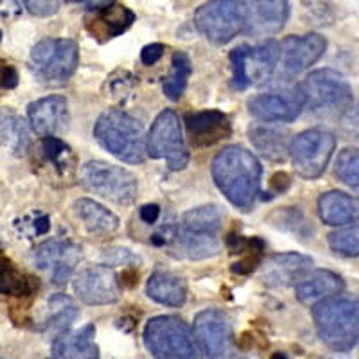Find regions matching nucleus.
<instances>
[{"mask_svg":"<svg viewBox=\"0 0 359 359\" xmlns=\"http://www.w3.org/2000/svg\"><path fill=\"white\" fill-rule=\"evenodd\" d=\"M343 290H345V280L329 269L309 271L294 287L298 302L306 304V306H313V304H318L327 298L338 297Z\"/></svg>","mask_w":359,"mask_h":359,"instance_id":"4be33fe9","label":"nucleus"},{"mask_svg":"<svg viewBox=\"0 0 359 359\" xmlns=\"http://www.w3.org/2000/svg\"><path fill=\"white\" fill-rule=\"evenodd\" d=\"M147 297L168 307L184 306L187 300V286L184 278L171 271H155L146 286Z\"/></svg>","mask_w":359,"mask_h":359,"instance_id":"393cba45","label":"nucleus"},{"mask_svg":"<svg viewBox=\"0 0 359 359\" xmlns=\"http://www.w3.org/2000/svg\"><path fill=\"white\" fill-rule=\"evenodd\" d=\"M25 8L33 17H53L60 9V0H25Z\"/></svg>","mask_w":359,"mask_h":359,"instance_id":"e433bc0d","label":"nucleus"},{"mask_svg":"<svg viewBox=\"0 0 359 359\" xmlns=\"http://www.w3.org/2000/svg\"><path fill=\"white\" fill-rule=\"evenodd\" d=\"M302 6L311 17L318 20V24H332L336 18L331 0H302Z\"/></svg>","mask_w":359,"mask_h":359,"instance_id":"f704fd0d","label":"nucleus"},{"mask_svg":"<svg viewBox=\"0 0 359 359\" xmlns=\"http://www.w3.org/2000/svg\"><path fill=\"white\" fill-rule=\"evenodd\" d=\"M33 290L34 286L31 284V278L25 277L6 259L0 261V293L11 294V297H25L33 293Z\"/></svg>","mask_w":359,"mask_h":359,"instance_id":"7c9ffc66","label":"nucleus"},{"mask_svg":"<svg viewBox=\"0 0 359 359\" xmlns=\"http://www.w3.org/2000/svg\"><path fill=\"white\" fill-rule=\"evenodd\" d=\"M83 257L81 246L62 239H49L34 250V262L50 275L56 286H63Z\"/></svg>","mask_w":359,"mask_h":359,"instance_id":"dca6fc26","label":"nucleus"},{"mask_svg":"<svg viewBox=\"0 0 359 359\" xmlns=\"http://www.w3.org/2000/svg\"><path fill=\"white\" fill-rule=\"evenodd\" d=\"M79 63V47L70 38H47L31 50V65L38 78L50 86H62L72 78Z\"/></svg>","mask_w":359,"mask_h":359,"instance_id":"423d86ee","label":"nucleus"},{"mask_svg":"<svg viewBox=\"0 0 359 359\" xmlns=\"http://www.w3.org/2000/svg\"><path fill=\"white\" fill-rule=\"evenodd\" d=\"M192 74L191 60L185 53H175L171 62V72L163 79V94L171 101H178L185 92L189 78Z\"/></svg>","mask_w":359,"mask_h":359,"instance_id":"c85d7f7f","label":"nucleus"},{"mask_svg":"<svg viewBox=\"0 0 359 359\" xmlns=\"http://www.w3.org/2000/svg\"><path fill=\"white\" fill-rule=\"evenodd\" d=\"M212 178L233 207L250 210L261 189L262 165L246 147L229 146L212 160Z\"/></svg>","mask_w":359,"mask_h":359,"instance_id":"f257e3e1","label":"nucleus"},{"mask_svg":"<svg viewBox=\"0 0 359 359\" xmlns=\"http://www.w3.org/2000/svg\"><path fill=\"white\" fill-rule=\"evenodd\" d=\"M146 147L147 155L155 160H165L172 171H182L187 168L191 156L176 111L163 110L158 114L147 135Z\"/></svg>","mask_w":359,"mask_h":359,"instance_id":"f8f14e48","label":"nucleus"},{"mask_svg":"<svg viewBox=\"0 0 359 359\" xmlns=\"http://www.w3.org/2000/svg\"><path fill=\"white\" fill-rule=\"evenodd\" d=\"M95 327L92 323L81 327L78 331L62 332L54 338V359H99L97 345L94 341Z\"/></svg>","mask_w":359,"mask_h":359,"instance_id":"5701e85b","label":"nucleus"},{"mask_svg":"<svg viewBox=\"0 0 359 359\" xmlns=\"http://www.w3.org/2000/svg\"><path fill=\"white\" fill-rule=\"evenodd\" d=\"M144 343L155 359H196L192 332L178 316H155L144 327Z\"/></svg>","mask_w":359,"mask_h":359,"instance_id":"6e6552de","label":"nucleus"},{"mask_svg":"<svg viewBox=\"0 0 359 359\" xmlns=\"http://www.w3.org/2000/svg\"><path fill=\"white\" fill-rule=\"evenodd\" d=\"M269 359H287V355L284 354V352H275V354H271Z\"/></svg>","mask_w":359,"mask_h":359,"instance_id":"a18cd8bd","label":"nucleus"},{"mask_svg":"<svg viewBox=\"0 0 359 359\" xmlns=\"http://www.w3.org/2000/svg\"><path fill=\"white\" fill-rule=\"evenodd\" d=\"M336 176L341 184L359 192V149L347 147L343 149L336 160Z\"/></svg>","mask_w":359,"mask_h":359,"instance_id":"473e14b6","label":"nucleus"},{"mask_svg":"<svg viewBox=\"0 0 359 359\" xmlns=\"http://www.w3.org/2000/svg\"><path fill=\"white\" fill-rule=\"evenodd\" d=\"M0 83H2V86L4 88H15V86L18 85V74L17 70L13 69V67L6 65L2 67V70H0Z\"/></svg>","mask_w":359,"mask_h":359,"instance_id":"ea45409f","label":"nucleus"},{"mask_svg":"<svg viewBox=\"0 0 359 359\" xmlns=\"http://www.w3.org/2000/svg\"><path fill=\"white\" fill-rule=\"evenodd\" d=\"M74 293L88 306H107L121 298V284L108 266H86L74 277Z\"/></svg>","mask_w":359,"mask_h":359,"instance_id":"4468645a","label":"nucleus"},{"mask_svg":"<svg viewBox=\"0 0 359 359\" xmlns=\"http://www.w3.org/2000/svg\"><path fill=\"white\" fill-rule=\"evenodd\" d=\"M245 31L252 36H271L280 33L290 18L287 0H245Z\"/></svg>","mask_w":359,"mask_h":359,"instance_id":"a211bd4d","label":"nucleus"},{"mask_svg":"<svg viewBox=\"0 0 359 359\" xmlns=\"http://www.w3.org/2000/svg\"><path fill=\"white\" fill-rule=\"evenodd\" d=\"M0 38H2V31H0Z\"/></svg>","mask_w":359,"mask_h":359,"instance_id":"de8ad7c7","label":"nucleus"},{"mask_svg":"<svg viewBox=\"0 0 359 359\" xmlns=\"http://www.w3.org/2000/svg\"><path fill=\"white\" fill-rule=\"evenodd\" d=\"M194 334L208 359H245L237 348L230 318L219 309H205L194 318Z\"/></svg>","mask_w":359,"mask_h":359,"instance_id":"ddd939ff","label":"nucleus"},{"mask_svg":"<svg viewBox=\"0 0 359 359\" xmlns=\"http://www.w3.org/2000/svg\"><path fill=\"white\" fill-rule=\"evenodd\" d=\"M49 229H50V221L47 216H41L34 221V232H36L38 236H43V233H47L49 232Z\"/></svg>","mask_w":359,"mask_h":359,"instance_id":"c03bdc74","label":"nucleus"},{"mask_svg":"<svg viewBox=\"0 0 359 359\" xmlns=\"http://www.w3.org/2000/svg\"><path fill=\"white\" fill-rule=\"evenodd\" d=\"M298 90L306 107L313 111H343L351 108L352 88L341 74L318 69L304 79Z\"/></svg>","mask_w":359,"mask_h":359,"instance_id":"9b49d317","label":"nucleus"},{"mask_svg":"<svg viewBox=\"0 0 359 359\" xmlns=\"http://www.w3.org/2000/svg\"><path fill=\"white\" fill-rule=\"evenodd\" d=\"M74 212L83 221L86 230L95 236H110L118 229V217L107 207L88 198L74 201Z\"/></svg>","mask_w":359,"mask_h":359,"instance_id":"bb28decb","label":"nucleus"},{"mask_svg":"<svg viewBox=\"0 0 359 359\" xmlns=\"http://www.w3.org/2000/svg\"><path fill=\"white\" fill-rule=\"evenodd\" d=\"M278 62L280 43L275 40H266L255 47L239 45L230 53L233 88L246 90L250 86L264 85L273 76Z\"/></svg>","mask_w":359,"mask_h":359,"instance_id":"0eeeda50","label":"nucleus"},{"mask_svg":"<svg viewBox=\"0 0 359 359\" xmlns=\"http://www.w3.org/2000/svg\"><path fill=\"white\" fill-rule=\"evenodd\" d=\"M327 40L318 33L287 36L280 45L282 69L287 76H297L309 69L325 54Z\"/></svg>","mask_w":359,"mask_h":359,"instance_id":"f3484780","label":"nucleus"},{"mask_svg":"<svg viewBox=\"0 0 359 359\" xmlns=\"http://www.w3.org/2000/svg\"><path fill=\"white\" fill-rule=\"evenodd\" d=\"M354 306H355V313H358V318H359V300L358 302H354Z\"/></svg>","mask_w":359,"mask_h":359,"instance_id":"49530a36","label":"nucleus"},{"mask_svg":"<svg viewBox=\"0 0 359 359\" xmlns=\"http://www.w3.org/2000/svg\"><path fill=\"white\" fill-rule=\"evenodd\" d=\"M341 128L347 135H351L354 139H359V102L354 108H348L345 117L341 118Z\"/></svg>","mask_w":359,"mask_h":359,"instance_id":"4c0bfd02","label":"nucleus"},{"mask_svg":"<svg viewBox=\"0 0 359 359\" xmlns=\"http://www.w3.org/2000/svg\"><path fill=\"white\" fill-rule=\"evenodd\" d=\"M250 140L253 147L261 153L264 158L273 160V162H282L286 160L290 153V144H287V131L280 128L269 126L266 124H252L248 130Z\"/></svg>","mask_w":359,"mask_h":359,"instance_id":"a878e982","label":"nucleus"},{"mask_svg":"<svg viewBox=\"0 0 359 359\" xmlns=\"http://www.w3.org/2000/svg\"><path fill=\"white\" fill-rule=\"evenodd\" d=\"M336 149V137L331 131L313 128L297 135L290 144V156L294 172L306 180H316L325 172Z\"/></svg>","mask_w":359,"mask_h":359,"instance_id":"9d476101","label":"nucleus"},{"mask_svg":"<svg viewBox=\"0 0 359 359\" xmlns=\"http://www.w3.org/2000/svg\"><path fill=\"white\" fill-rule=\"evenodd\" d=\"M313 268V259L302 253H277L262 266V280L269 287H286L298 284Z\"/></svg>","mask_w":359,"mask_h":359,"instance_id":"aec40b11","label":"nucleus"},{"mask_svg":"<svg viewBox=\"0 0 359 359\" xmlns=\"http://www.w3.org/2000/svg\"><path fill=\"white\" fill-rule=\"evenodd\" d=\"M135 22V13L128 9L126 6H108V8L99 9L92 20H88V25L94 24L92 33L102 34L107 38H115L121 33H124L128 27Z\"/></svg>","mask_w":359,"mask_h":359,"instance_id":"cd10ccee","label":"nucleus"},{"mask_svg":"<svg viewBox=\"0 0 359 359\" xmlns=\"http://www.w3.org/2000/svg\"><path fill=\"white\" fill-rule=\"evenodd\" d=\"M314 325L327 347L347 352L359 339V318L355 306L345 298H327L314 306Z\"/></svg>","mask_w":359,"mask_h":359,"instance_id":"20e7f679","label":"nucleus"},{"mask_svg":"<svg viewBox=\"0 0 359 359\" xmlns=\"http://www.w3.org/2000/svg\"><path fill=\"white\" fill-rule=\"evenodd\" d=\"M94 137L110 155L128 163H142L147 155V139L130 114L117 108L101 114L94 128Z\"/></svg>","mask_w":359,"mask_h":359,"instance_id":"f03ea898","label":"nucleus"},{"mask_svg":"<svg viewBox=\"0 0 359 359\" xmlns=\"http://www.w3.org/2000/svg\"><path fill=\"white\" fill-rule=\"evenodd\" d=\"M69 4H79V6H85L88 9H102V8H108L115 2V0H65Z\"/></svg>","mask_w":359,"mask_h":359,"instance_id":"37998d69","label":"nucleus"},{"mask_svg":"<svg viewBox=\"0 0 359 359\" xmlns=\"http://www.w3.org/2000/svg\"><path fill=\"white\" fill-rule=\"evenodd\" d=\"M160 217V207L156 203H149V205H144L140 208V219L147 224H153L156 223Z\"/></svg>","mask_w":359,"mask_h":359,"instance_id":"79ce46f5","label":"nucleus"},{"mask_svg":"<svg viewBox=\"0 0 359 359\" xmlns=\"http://www.w3.org/2000/svg\"><path fill=\"white\" fill-rule=\"evenodd\" d=\"M318 212L323 223L331 224V226L358 223L359 198L348 196L341 191H329L320 196Z\"/></svg>","mask_w":359,"mask_h":359,"instance_id":"b1692460","label":"nucleus"},{"mask_svg":"<svg viewBox=\"0 0 359 359\" xmlns=\"http://www.w3.org/2000/svg\"><path fill=\"white\" fill-rule=\"evenodd\" d=\"M163 50H165V47L162 43L146 45L142 49V54H140V60H142L144 65H155L160 57L163 56Z\"/></svg>","mask_w":359,"mask_h":359,"instance_id":"58836bf2","label":"nucleus"},{"mask_svg":"<svg viewBox=\"0 0 359 359\" xmlns=\"http://www.w3.org/2000/svg\"><path fill=\"white\" fill-rule=\"evenodd\" d=\"M306 108L300 90H278L268 94L253 95L248 101V110L262 123H291Z\"/></svg>","mask_w":359,"mask_h":359,"instance_id":"2eb2a0df","label":"nucleus"},{"mask_svg":"<svg viewBox=\"0 0 359 359\" xmlns=\"http://www.w3.org/2000/svg\"><path fill=\"white\" fill-rule=\"evenodd\" d=\"M0 139L4 140L13 151L24 153L29 144L27 126L11 111H0Z\"/></svg>","mask_w":359,"mask_h":359,"instance_id":"c756f323","label":"nucleus"},{"mask_svg":"<svg viewBox=\"0 0 359 359\" xmlns=\"http://www.w3.org/2000/svg\"><path fill=\"white\" fill-rule=\"evenodd\" d=\"M223 226V212L217 205H203L184 214L176 229V243L180 250L192 261L214 257L221 252L219 232Z\"/></svg>","mask_w":359,"mask_h":359,"instance_id":"7ed1b4c3","label":"nucleus"},{"mask_svg":"<svg viewBox=\"0 0 359 359\" xmlns=\"http://www.w3.org/2000/svg\"><path fill=\"white\" fill-rule=\"evenodd\" d=\"M50 318L47 320V327L50 329H56L60 334L67 331V327L78 318V309L72 304L69 297L65 294H54L50 298ZM57 334V336H60Z\"/></svg>","mask_w":359,"mask_h":359,"instance_id":"2f4dec72","label":"nucleus"},{"mask_svg":"<svg viewBox=\"0 0 359 359\" xmlns=\"http://www.w3.org/2000/svg\"><path fill=\"white\" fill-rule=\"evenodd\" d=\"M29 123L41 137H57L69 130V102L62 95H49L29 104Z\"/></svg>","mask_w":359,"mask_h":359,"instance_id":"6ab92c4d","label":"nucleus"},{"mask_svg":"<svg viewBox=\"0 0 359 359\" xmlns=\"http://www.w3.org/2000/svg\"><path fill=\"white\" fill-rule=\"evenodd\" d=\"M269 185H271V189H273L275 192H278V194H280V192H286L291 185L290 175L284 171L275 172L273 178H271V182H269Z\"/></svg>","mask_w":359,"mask_h":359,"instance_id":"a19ab883","label":"nucleus"},{"mask_svg":"<svg viewBox=\"0 0 359 359\" xmlns=\"http://www.w3.org/2000/svg\"><path fill=\"white\" fill-rule=\"evenodd\" d=\"M194 24L208 41L216 45L229 43L245 31V0H208L198 8Z\"/></svg>","mask_w":359,"mask_h":359,"instance_id":"1a4fd4ad","label":"nucleus"},{"mask_svg":"<svg viewBox=\"0 0 359 359\" xmlns=\"http://www.w3.org/2000/svg\"><path fill=\"white\" fill-rule=\"evenodd\" d=\"M41 149H43L47 160L57 163V165H63V156H70V147L60 137H45L41 142Z\"/></svg>","mask_w":359,"mask_h":359,"instance_id":"c9c22d12","label":"nucleus"},{"mask_svg":"<svg viewBox=\"0 0 359 359\" xmlns=\"http://www.w3.org/2000/svg\"><path fill=\"white\" fill-rule=\"evenodd\" d=\"M329 246L343 257H359V224L332 232L329 236Z\"/></svg>","mask_w":359,"mask_h":359,"instance_id":"72a5a7b5","label":"nucleus"},{"mask_svg":"<svg viewBox=\"0 0 359 359\" xmlns=\"http://www.w3.org/2000/svg\"><path fill=\"white\" fill-rule=\"evenodd\" d=\"M79 182L86 191L117 205H131L139 194V182L133 172L102 160L86 162L79 172Z\"/></svg>","mask_w":359,"mask_h":359,"instance_id":"39448f33","label":"nucleus"},{"mask_svg":"<svg viewBox=\"0 0 359 359\" xmlns=\"http://www.w3.org/2000/svg\"><path fill=\"white\" fill-rule=\"evenodd\" d=\"M189 137L196 147H208L219 140L229 139L232 133L229 117L219 110H203L185 115Z\"/></svg>","mask_w":359,"mask_h":359,"instance_id":"412c9836","label":"nucleus"}]
</instances>
